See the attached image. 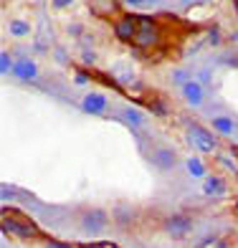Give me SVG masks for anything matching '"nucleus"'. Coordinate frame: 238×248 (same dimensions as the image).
Masks as SVG:
<instances>
[{
  "label": "nucleus",
  "mask_w": 238,
  "mask_h": 248,
  "mask_svg": "<svg viewBox=\"0 0 238 248\" xmlns=\"http://www.w3.org/2000/svg\"><path fill=\"white\" fill-rule=\"evenodd\" d=\"M3 231L18 235V238H36L38 235V228L31 220L20 218V216H10L8 218V213H3Z\"/></svg>",
  "instance_id": "7ed1b4c3"
},
{
  "label": "nucleus",
  "mask_w": 238,
  "mask_h": 248,
  "mask_svg": "<svg viewBox=\"0 0 238 248\" xmlns=\"http://www.w3.org/2000/svg\"><path fill=\"white\" fill-rule=\"evenodd\" d=\"M81 109L86 111V114H101V111L107 109V96L104 94H96V92L86 94L84 101H81Z\"/></svg>",
  "instance_id": "6e6552de"
},
{
  "label": "nucleus",
  "mask_w": 238,
  "mask_h": 248,
  "mask_svg": "<svg viewBox=\"0 0 238 248\" xmlns=\"http://www.w3.org/2000/svg\"><path fill=\"white\" fill-rule=\"evenodd\" d=\"M13 74L20 78V81H33V78L38 76V66H36V61L23 59V61H18V63H16Z\"/></svg>",
  "instance_id": "1a4fd4ad"
},
{
  "label": "nucleus",
  "mask_w": 238,
  "mask_h": 248,
  "mask_svg": "<svg viewBox=\"0 0 238 248\" xmlns=\"http://www.w3.org/2000/svg\"><path fill=\"white\" fill-rule=\"evenodd\" d=\"M66 31H69L71 36H81V31H84V28H81V23H71V26L66 28Z\"/></svg>",
  "instance_id": "aec40b11"
},
{
  "label": "nucleus",
  "mask_w": 238,
  "mask_h": 248,
  "mask_svg": "<svg viewBox=\"0 0 238 248\" xmlns=\"http://www.w3.org/2000/svg\"><path fill=\"white\" fill-rule=\"evenodd\" d=\"M86 81H89L86 74H76V84H86Z\"/></svg>",
  "instance_id": "4be33fe9"
},
{
  "label": "nucleus",
  "mask_w": 238,
  "mask_h": 248,
  "mask_svg": "<svg viewBox=\"0 0 238 248\" xmlns=\"http://www.w3.org/2000/svg\"><path fill=\"white\" fill-rule=\"evenodd\" d=\"M86 3H89V10L99 18H109L119 10V0H86Z\"/></svg>",
  "instance_id": "0eeeda50"
},
{
  "label": "nucleus",
  "mask_w": 238,
  "mask_h": 248,
  "mask_svg": "<svg viewBox=\"0 0 238 248\" xmlns=\"http://www.w3.org/2000/svg\"><path fill=\"white\" fill-rule=\"evenodd\" d=\"M188 142L198 152H215V147H218L213 132H208L206 127H200V124H190V127H188Z\"/></svg>",
  "instance_id": "f03ea898"
},
{
  "label": "nucleus",
  "mask_w": 238,
  "mask_h": 248,
  "mask_svg": "<svg viewBox=\"0 0 238 248\" xmlns=\"http://www.w3.org/2000/svg\"><path fill=\"white\" fill-rule=\"evenodd\" d=\"M48 248H71V246H66V243H59V241H51Z\"/></svg>",
  "instance_id": "5701e85b"
},
{
  "label": "nucleus",
  "mask_w": 238,
  "mask_h": 248,
  "mask_svg": "<svg viewBox=\"0 0 238 248\" xmlns=\"http://www.w3.org/2000/svg\"><path fill=\"white\" fill-rule=\"evenodd\" d=\"M81 248H109V246H104V243H92V246H81Z\"/></svg>",
  "instance_id": "a878e982"
},
{
  "label": "nucleus",
  "mask_w": 238,
  "mask_h": 248,
  "mask_svg": "<svg viewBox=\"0 0 238 248\" xmlns=\"http://www.w3.org/2000/svg\"><path fill=\"white\" fill-rule=\"evenodd\" d=\"M157 41H160V26H157V20L152 18H137V36H134V46L137 48H150V46H157Z\"/></svg>",
  "instance_id": "f257e3e1"
},
{
  "label": "nucleus",
  "mask_w": 238,
  "mask_h": 248,
  "mask_svg": "<svg viewBox=\"0 0 238 248\" xmlns=\"http://www.w3.org/2000/svg\"><path fill=\"white\" fill-rule=\"evenodd\" d=\"M31 33V26L26 23V20H10V36H16V38H23Z\"/></svg>",
  "instance_id": "2eb2a0df"
},
{
  "label": "nucleus",
  "mask_w": 238,
  "mask_h": 248,
  "mask_svg": "<svg viewBox=\"0 0 238 248\" xmlns=\"http://www.w3.org/2000/svg\"><path fill=\"white\" fill-rule=\"evenodd\" d=\"M213 129L221 132V134H231V132H233V119H228V117H215V119H213Z\"/></svg>",
  "instance_id": "dca6fc26"
},
{
  "label": "nucleus",
  "mask_w": 238,
  "mask_h": 248,
  "mask_svg": "<svg viewBox=\"0 0 238 248\" xmlns=\"http://www.w3.org/2000/svg\"><path fill=\"white\" fill-rule=\"evenodd\" d=\"M124 3H127V5H134V8H137V5H144L147 0H124Z\"/></svg>",
  "instance_id": "b1692460"
},
{
  "label": "nucleus",
  "mask_w": 238,
  "mask_h": 248,
  "mask_svg": "<svg viewBox=\"0 0 238 248\" xmlns=\"http://www.w3.org/2000/svg\"><path fill=\"white\" fill-rule=\"evenodd\" d=\"M13 69H16V63H13V59H10V53L3 51V53H0V74H8Z\"/></svg>",
  "instance_id": "a211bd4d"
},
{
  "label": "nucleus",
  "mask_w": 238,
  "mask_h": 248,
  "mask_svg": "<svg viewBox=\"0 0 238 248\" xmlns=\"http://www.w3.org/2000/svg\"><path fill=\"white\" fill-rule=\"evenodd\" d=\"M3 198H5V200L13 198V190H8V185H3Z\"/></svg>",
  "instance_id": "393cba45"
},
{
  "label": "nucleus",
  "mask_w": 238,
  "mask_h": 248,
  "mask_svg": "<svg viewBox=\"0 0 238 248\" xmlns=\"http://www.w3.org/2000/svg\"><path fill=\"white\" fill-rule=\"evenodd\" d=\"M188 172L192 177H203V175H206V165H203L198 157H190V160H188Z\"/></svg>",
  "instance_id": "f3484780"
},
{
  "label": "nucleus",
  "mask_w": 238,
  "mask_h": 248,
  "mask_svg": "<svg viewBox=\"0 0 238 248\" xmlns=\"http://www.w3.org/2000/svg\"><path fill=\"white\" fill-rule=\"evenodd\" d=\"M190 228H192V223H190L188 216H173L165 223V231H167V235H173V238H183V235H188Z\"/></svg>",
  "instance_id": "423d86ee"
},
{
  "label": "nucleus",
  "mask_w": 238,
  "mask_h": 248,
  "mask_svg": "<svg viewBox=\"0 0 238 248\" xmlns=\"http://www.w3.org/2000/svg\"><path fill=\"white\" fill-rule=\"evenodd\" d=\"M200 248H228V246H225V241H221V238H210L206 243H200Z\"/></svg>",
  "instance_id": "6ab92c4d"
},
{
  "label": "nucleus",
  "mask_w": 238,
  "mask_h": 248,
  "mask_svg": "<svg viewBox=\"0 0 238 248\" xmlns=\"http://www.w3.org/2000/svg\"><path fill=\"white\" fill-rule=\"evenodd\" d=\"M114 33H117V38H119V41L132 43L134 36H137V18H134V16H122V18H117Z\"/></svg>",
  "instance_id": "39448f33"
},
{
  "label": "nucleus",
  "mask_w": 238,
  "mask_h": 248,
  "mask_svg": "<svg viewBox=\"0 0 238 248\" xmlns=\"http://www.w3.org/2000/svg\"><path fill=\"white\" fill-rule=\"evenodd\" d=\"M147 3H157V0H147Z\"/></svg>",
  "instance_id": "cd10ccee"
},
{
  "label": "nucleus",
  "mask_w": 238,
  "mask_h": 248,
  "mask_svg": "<svg viewBox=\"0 0 238 248\" xmlns=\"http://www.w3.org/2000/svg\"><path fill=\"white\" fill-rule=\"evenodd\" d=\"M122 117L127 119V122L132 124V127H142V124H144V117H142V114H140V111L134 109V107H127V109L122 111Z\"/></svg>",
  "instance_id": "4468645a"
},
{
  "label": "nucleus",
  "mask_w": 238,
  "mask_h": 248,
  "mask_svg": "<svg viewBox=\"0 0 238 248\" xmlns=\"http://www.w3.org/2000/svg\"><path fill=\"white\" fill-rule=\"evenodd\" d=\"M107 213L104 210H99V208H92V210H86L84 216H81V228L89 231V233H99V231H104L107 228Z\"/></svg>",
  "instance_id": "20e7f679"
},
{
  "label": "nucleus",
  "mask_w": 238,
  "mask_h": 248,
  "mask_svg": "<svg viewBox=\"0 0 238 248\" xmlns=\"http://www.w3.org/2000/svg\"><path fill=\"white\" fill-rule=\"evenodd\" d=\"M152 160L160 170H170V167H175V152L170 147H157L152 152Z\"/></svg>",
  "instance_id": "9d476101"
},
{
  "label": "nucleus",
  "mask_w": 238,
  "mask_h": 248,
  "mask_svg": "<svg viewBox=\"0 0 238 248\" xmlns=\"http://www.w3.org/2000/svg\"><path fill=\"white\" fill-rule=\"evenodd\" d=\"M114 76H117V81H119V84H127V81H132L134 71H132V66H129V63H117Z\"/></svg>",
  "instance_id": "ddd939ff"
},
{
  "label": "nucleus",
  "mask_w": 238,
  "mask_h": 248,
  "mask_svg": "<svg viewBox=\"0 0 238 248\" xmlns=\"http://www.w3.org/2000/svg\"><path fill=\"white\" fill-rule=\"evenodd\" d=\"M183 3H188V5H190V3H208V0H183Z\"/></svg>",
  "instance_id": "bb28decb"
},
{
  "label": "nucleus",
  "mask_w": 238,
  "mask_h": 248,
  "mask_svg": "<svg viewBox=\"0 0 238 248\" xmlns=\"http://www.w3.org/2000/svg\"><path fill=\"white\" fill-rule=\"evenodd\" d=\"M183 96L188 99V104L198 107L200 101H203V86L198 81H185L183 84Z\"/></svg>",
  "instance_id": "9b49d317"
},
{
  "label": "nucleus",
  "mask_w": 238,
  "mask_h": 248,
  "mask_svg": "<svg viewBox=\"0 0 238 248\" xmlns=\"http://www.w3.org/2000/svg\"><path fill=\"white\" fill-rule=\"evenodd\" d=\"M71 3H74V0H53V8H59V10H61V8H69Z\"/></svg>",
  "instance_id": "412c9836"
},
{
  "label": "nucleus",
  "mask_w": 238,
  "mask_h": 248,
  "mask_svg": "<svg viewBox=\"0 0 238 248\" xmlns=\"http://www.w3.org/2000/svg\"><path fill=\"white\" fill-rule=\"evenodd\" d=\"M203 193L206 195H223L225 193V183L221 177H208L206 183H203Z\"/></svg>",
  "instance_id": "f8f14e48"
}]
</instances>
